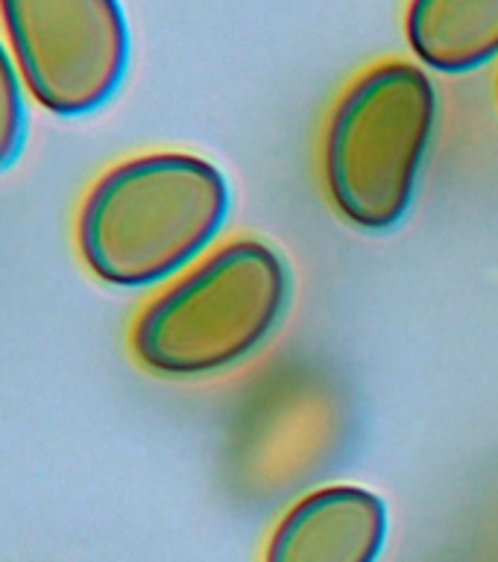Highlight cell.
<instances>
[{
    "instance_id": "3",
    "label": "cell",
    "mask_w": 498,
    "mask_h": 562,
    "mask_svg": "<svg viewBox=\"0 0 498 562\" xmlns=\"http://www.w3.org/2000/svg\"><path fill=\"white\" fill-rule=\"evenodd\" d=\"M438 126V91L411 61L390 59L352 79L323 135V182L346 223L394 228L408 214Z\"/></svg>"
},
{
    "instance_id": "1",
    "label": "cell",
    "mask_w": 498,
    "mask_h": 562,
    "mask_svg": "<svg viewBox=\"0 0 498 562\" xmlns=\"http://www.w3.org/2000/svg\"><path fill=\"white\" fill-rule=\"evenodd\" d=\"M223 170L193 153H144L112 165L77 214V249L103 284L123 290L174 281L226 226Z\"/></svg>"
},
{
    "instance_id": "6",
    "label": "cell",
    "mask_w": 498,
    "mask_h": 562,
    "mask_svg": "<svg viewBox=\"0 0 498 562\" xmlns=\"http://www.w3.org/2000/svg\"><path fill=\"white\" fill-rule=\"evenodd\" d=\"M390 516L378 492L334 483L308 492L273 527L262 562H378Z\"/></svg>"
},
{
    "instance_id": "7",
    "label": "cell",
    "mask_w": 498,
    "mask_h": 562,
    "mask_svg": "<svg viewBox=\"0 0 498 562\" xmlns=\"http://www.w3.org/2000/svg\"><path fill=\"white\" fill-rule=\"evenodd\" d=\"M405 38L440 74H469L498 56V0H408Z\"/></svg>"
},
{
    "instance_id": "5",
    "label": "cell",
    "mask_w": 498,
    "mask_h": 562,
    "mask_svg": "<svg viewBox=\"0 0 498 562\" xmlns=\"http://www.w3.org/2000/svg\"><path fill=\"white\" fill-rule=\"evenodd\" d=\"M341 404L332 384L306 367L273 369L237 407L229 446L246 469L306 472L337 446Z\"/></svg>"
},
{
    "instance_id": "2",
    "label": "cell",
    "mask_w": 498,
    "mask_h": 562,
    "mask_svg": "<svg viewBox=\"0 0 498 562\" xmlns=\"http://www.w3.org/2000/svg\"><path fill=\"white\" fill-rule=\"evenodd\" d=\"M290 296L285 255L262 237H235L150 299L132 323V355L158 378L220 375L270 340Z\"/></svg>"
},
{
    "instance_id": "4",
    "label": "cell",
    "mask_w": 498,
    "mask_h": 562,
    "mask_svg": "<svg viewBox=\"0 0 498 562\" xmlns=\"http://www.w3.org/2000/svg\"><path fill=\"white\" fill-rule=\"evenodd\" d=\"M26 91L56 117H86L121 91L130 70V21L121 0H0Z\"/></svg>"
},
{
    "instance_id": "9",
    "label": "cell",
    "mask_w": 498,
    "mask_h": 562,
    "mask_svg": "<svg viewBox=\"0 0 498 562\" xmlns=\"http://www.w3.org/2000/svg\"><path fill=\"white\" fill-rule=\"evenodd\" d=\"M496 100H498V74H496Z\"/></svg>"
},
{
    "instance_id": "8",
    "label": "cell",
    "mask_w": 498,
    "mask_h": 562,
    "mask_svg": "<svg viewBox=\"0 0 498 562\" xmlns=\"http://www.w3.org/2000/svg\"><path fill=\"white\" fill-rule=\"evenodd\" d=\"M24 88L12 50L0 38V170H9L24 153L26 130H30Z\"/></svg>"
}]
</instances>
